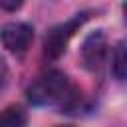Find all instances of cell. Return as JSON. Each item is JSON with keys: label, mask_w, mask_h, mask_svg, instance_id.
Returning <instances> with one entry per match:
<instances>
[{"label": "cell", "mask_w": 127, "mask_h": 127, "mask_svg": "<svg viewBox=\"0 0 127 127\" xmlns=\"http://www.w3.org/2000/svg\"><path fill=\"white\" fill-rule=\"evenodd\" d=\"M28 97L36 105H60V107H71V103L77 99L73 85L62 71H50L44 77H40L28 89Z\"/></svg>", "instance_id": "6da1fadb"}, {"label": "cell", "mask_w": 127, "mask_h": 127, "mask_svg": "<svg viewBox=\"0 0 127 127\" xmlns=\"http://www.w3.org/2000/svg\"><path fill=\"white\" fill-rule=\"evenodd\" d=\"M83 20H85V14H79V16H75L73 20L65 22L64 26L54 28V30L46 36V44H44V54H46V58H50V60L60 58V56L64 54L65 46H67V40L71 38V34L77 30V26H79Z\"/></svg>", "instance_id": "7a4b0ae2"}, {"label": "cell", "mask_w": 127, "mask_h": 127, "mask_svg": "<svg viewBox=\"0 0 127 127\" xmlns=\"http://www.w3.org/2000/svg\"><path fill=\"white\" fill-rule=\"evenodd\" d=\"M0 38L4 48H8L14 54H24L34 40V28L26 22H10L2 28Z\"/></svg>", "instance_id": "3957f363"}, {"label": "cell", "mask_w": 127, "mask_h": 127, "mask_svg": "<svg viewBox=\"0 0 127 127\" xmlns=\"http://www.w3.org/2000/svg\"><path fill=\"white\" fill-rule=\"evenodd\" d=\"M107 54V40L101 32H93L85 38L81 46V62L89 71H95L101 67Z\"/></svg>", "instance_id": "277c9868"}, {"label": "cell", "mask_w": 127, "mask_h": 127, "mask_svg": "<svg viewBox=\"0 0 127 127\" xmlns=\"http://www.w3.org/2000/svg\"><path fill=\"white\" fill-rule=\"evenodd\" d=\"M28 115L20 105H10L0 111V127H26Z\"/></svg>", "instance_id": "5b68a950"}, {"label": "cell", "mask_w": 127, "mask_h": 127, "mask_svg": "<svg viewBox=\"0 0 127 127\" xmlns=\"http://www.w3.org/2000/svg\"><path fill=\"white\" fill-rule=\"evenodd\" d=\"M111 69H113V75L123 81L125 75H127V52H125V44L119 42L115 52H113V64H111Z\"/></svg>", "instance_id": "8992f818"}, {"label": "cell", "mask_w": 127, "mask_h": 127, "mask_svg": "<svg viewBox=\"0 0 127 127\" xmlns=\"http://www.w3.org/2000/svg\"><path fill=\"white\" fill-rule=\"evenodd\" d=\"M6 79H8V65H6L4 58H0V89L4 87Z\"/></svg>", "instance_id": "52a82bcc"}, {"label": "cell", "mask_w": 127, "mask_h": 127, "mask_svg": "<svg viewBox=\"0 0 127 127\" xmlns=\"http://www.w3.org/2000/svg\"><path fill=\"white\" fill-rule=\"evenodd\" d=\"M20 6H22V2H6V0H0V8H6V10H16Z\"/></svg>", "instance_id": "ba28073f"}, {"label": "cell", "mask_w": 127, "mask_h": 127, "mask_svg": "<svg viewBox=\"0 0 127 127\" xmlns=\"http://www.w3.org/2000/svg\"><path fill=\"white\" fill-rule=\"evenodd\" d=\"M58 127H71V125H58Z\"/></svg>", "instance_id": "9c48e42d"}]
</instances>
